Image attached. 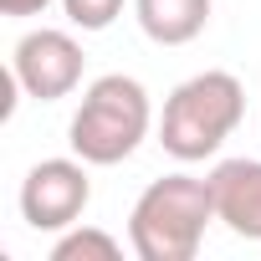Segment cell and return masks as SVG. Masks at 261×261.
Masks as SVG:
<instances>
[{"label":"cell","mask_w":261,"mask_h":261,"mask_svg":"<svg viewBox=\"0 0 261 261\" xmlns=\"http://www.w3.org/2000/svg\"><path fill=\"white\" fill-rule=\"evenodd\" d=\"M210 220H215L210 179L164 174L139 195L134 215H128V246L139 261H190Z\"/></svg>","instance_id":"6da1fadb"},{"label":"cell","mask_w":261,"mask_h":261,"mask_svg":"<svg viewBox=\"0 0 261 261\" xmlns=\"http://www.w3.org/2000/svg\"><path fill=\"white\" fill-rule=\"evenodd\" d=\"M123 246L118 236L97 230V225H82V230H67L57 246H51V261H118Z\"/></svg>","instance_id":"ba28073f"},{"label":"cell","mask_w":261,"mask_h":261,"mask_svg":"<svg viewBox=\"0 0 261 261\" xmlns=\"http://www.w3.org/2000/svg\"><path fill=\"white\" fill-rule=\"evenodd\" d=\"M62 11L82 31H108L118 21V11H123V0H62Z\"/></svg>","instance_id":"9c48e42d"},{"label":"cell","mask_w":261,"mask_h":261,"mask_svg":"<svg viewBox=\"0 0 261 261\" xmlns=\"http://www.w3.org/2000/svg\"><path fill=\"white\" fill-rule=\"evenodd\" d=\"M241 113H246L241 77H230V72H200V77H190V82H179L169 92L164 118H159V144L179 164L210 159L236 134Z\"/></svg>","instance_id":"7a4b0ae2"},{"label":"cell","mask_w":261,"mask_h":261,"mask_svg":"<svg viewBox=\"0 0 261 261\" xmlns=\"http://www.w3.org/2000/svg\"><path fill=\"white\" fill-rule=\"evenodd\" d=\"M215 220H225L230 236L261 241V159H225L210 169Z\"/></svg>","instance_id":"8992f818"},{"label":"cell","mask_w":261,"mask_h":261,"mask_svg":"<svg viewBox=\"0 0 261 261\" xmlns=\"http://www.w3.org/2000/svg\"><path fill=\"white\" fill-rule=\"evenodd\" d=\"M51 6V0H0V11H6V16H41Z\"/></svg>","instance_id":"30bf717a"},{"label":"cell","mask_w":261,"mask_h":261,"mask_svg":"<svg viewBox=\"0 0 261 261\" xmlns=\"http://www.w3.org/2000/svg\"><path fill=\"white\" fill-rule=\"evenodd\" d=\"M92 200L87 159H41L21 179V220L31 230H72Z\"/></svg>","instance_id":"277c9868"},{"label":"cell","mask_w":261,"mask_h":261,"mask_svg":"<svg viewBox=\"0 0 261 261\" xmlns=\"http://www.w3.org/2000/svg\"><path fill=\"white\" fill-rule=\"evenodd\" d=\"M82 62H87V57H82V46H77L67 31L41 26V31H26V36L16 41L11 72H16V82H21L26 97H36V102H57V97L77 92V82H82Z\"/></svg>","instance_id":"5b68a950"},{"label":"cell","mask_w":261,"mask_h":261,"mask_svg":"<svg viewBox=\"0 0 261 261\" xmlns=\"http://www.w3.org/2000/svg\"><path fill=\"white\" fill-rule=\"evenodd\" d=\"M72 154L87 164H123L149 134V92L144 82L108 72L82 92V108L72 118Z\"/></svg>","instance_id":"3957f363"},{"label":"cell","mask_w":261,"mask_h":261,"mask_svg":"<svg viewBox=\"0 0 261 261\" xmlns=\"http://www.w3.org/2000/svg\"><path fill=\"white\" fill-rule=\"evenodd\" d=\"M139 11V26L149 41L159 46H185L205 31L210 21V0H134Z\"/></svg>","instance_id":"52a82bcc"}]
</instances>
